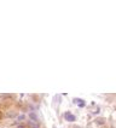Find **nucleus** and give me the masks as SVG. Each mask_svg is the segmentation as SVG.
Returning a JSON list of instances; mask_svg holds the SVG:
<instances>
[{"label": "nucleus", "instance_id": "f257e3e1", "mask_svg": "<svg viewBox=\"0 0 116 128\" xmlns=\"http://www.w3.org/2000/svg\"><path fill=\"white\" fill-rule=\"evenodd\" d=\"M28 117H29V121H33V122L39 123V117H38V115H36L35 111H30V112L28 114Z\"/></svg>", "mask_w": 116, "mask_h": 128}, {"label": "nucleus", "instance_id": "f03ea898", "mask_svg": "<svg viewBox=\"0 0 116 128\" xmlns=\"http://www.w3.org/2000/svg\"><path fill=\"white\" fill-rule=\"evenodd\" d=\"M64 118L68 122H75V120H76V117H75V116H74L72 112H69V111L64 112Z\"/></svg>", "mask_w": 116, "mask_h": 128}, {"label": "nucleus", "instance_id": "7ed1b4c3", "mask_svg": "<svg viewBox=\"0 0 116 128\" xmlns=\"http://www.w3.org/2000/svg\"><path fill=\"white\" fill-rule=\"evenodd\" d=\"M74 103H76L80 108H84L86 105V102L84 99H81V98H74Z\"/></svg>", "mask_w": 116, "mask_h": 128}, {"label": "nucleus", "instance_id": "20e7f679", "mask_svg": "<svg viewBox=\"0 0 116 128\" xmlns=\"http://www.w3.org/2000/svg\"><path fill=\"white\" fill-rule=\"evenodd\" d=\"M96 124H98V126H103L104 123H105V118H103V117H98V118H96Z\"/></svg>", "mask_w": 116, "mask_h": 128}, {"label": "nucleus", "instance_id": "39448f33", "mask_svg": "<svg viewBox=\"0 0 116 128\" xmlns=\"http://www.w3.org/2000/svg\"><path fill=\"white\" fill-rule=\"evenodd\" d=\"M28 126L30 128H40V123H36L33 121H28Z\"/></svg>", "mask_w": 116, "mask_h": 128}, {"label": "nucleus", "instance_id": "423d86ee", "mask_svg": "<svg viewBox=\"0 0 116 128\" xmlns=\"http://www.w3.org/2000/svg\"><path fill=\"white\" fill-rule=\"evenodd\" d=\"M16 118H17V121L21 123V122L26 121V115H24V114H20V115H17V116H16Z\"/></svg>", "mask_w": 116, "mask_h": 128}, {"label": "nucleus", "instance_id": "0eeeda50", "mask_svg": "<svg viewBox=\"0 0 116 128\" xmlns=\"http://www.w3.org/2000/svg\"><path fill=\"white\" fill-rule=\"evenodd\" d=\"M16 116H17V114H14V111H8V112L5 114V117H7V118H14Z\"/></svg>", "mask_w": 116, "mask_h": 128}, {"label": "nucleus", "instance_id": "6e6552de", "mask_svg": "<svg viewBox=\"0 0 116 128\" xmlns=\"http://www.w3.org/2000/svg\"><path fill=\"white\" fill-rule=\"evenodd\" d=\"M17 128H27V126H26V124H22V123H20V124L17 126Z\"/></svg>", "mask_w": 116, "mask_h": 128}, {"label": "nucleus", "instance_id": "1a4fd4ad", "mask_svg": "<svg viewBox=\"0 0 116 128\" xmlns=\"http://www.w3.org/2000/svg\"><path fill=\"white\" fill-rule=\"evenodd\" d=\"M0 117H1V111H0Z\"/></svg>", "mask_w": 116, "mask_h": 128}, {"label": "nucleus", "instance_id": "9d476101", "mask_svg": "<svg viewBox=\"0 0 116 128\" xmlns=\"http://www.w3.org/2000/svg\"><path fill=\"white\" fill-rule=\"evenodd\" d=\"M52 128H56V126H53V127H52Z\"/></svg>", "mask_w": 116, "mask_h": 128}]
</instances>
